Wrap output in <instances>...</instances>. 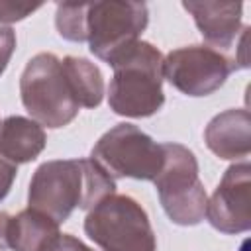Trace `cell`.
I'll list each match as a JSON object with an SVG mask.
<instances>
[{
    "label": "cell",
    "instance_id": "52a82bcc",
    "mask_svg": "<svg viewBox=\"0 0 251 251\" xmlns=\"http://www.w3.org/2000/svg\"><path fill=\"white\" fill-rule=\"evenodd\" d=\"M149 12L143 2H86L84 10V41L90 51L110 61L116 53L139 39V33L147 27Z\"/></svg>",
    "mask_w": 251,
    "mask_h": 251
},
{
    "label": "cell",
    "instance_id": "6da1fadb",
    "mask_svg": "<svg viewBox=\"0 0 251 251\" xmlns=\"http://www.w3.org/2000/svg\"><path fill=\"white\" fill-rule=\"evenodd\" d=\"M114 190L116 180L92 159H59L37 167L27 202L29 208L61 224L75 208L90 210Z\"/></svg>",
    "mask_w": 251,
    "mask_h": 251
},
{
    "label": "cell",
    "instance_id": "ffe728a7",
    "mask_svg": "<svg viewBox=\"0 0 251 251\" xmlns=\"http://www.w3.org/2000/svg\"><path fill=\"white\" fill-rule=\"evenodd\" d=\"M10 218L6 212H0V251L8 249V227H10Z\"/></svg>",
    "mask_w": 251,
    "mask_h": 251
},
{
    "label": "cell",
    "instance_id": "e0dca14e",
    "mask_svg": "<svg viewBox=\"0 0 251 251\" xmlns=\"http://www.w3.org/2000/svg\"><path fill=\"white\" fill-rule=\"evenodd\" d=\"M16 49V35L8 25H0V75L6 71L10 57Z\"/></svg>",
    "mask_w": 251,
    "mask_h": 251
},
{
    "label": "cell",
    "instance_id": "30bf717a",
    "mask_svg": "<svg viewBox=\"0 0 251 251\" xmlns=\"http://www.w3.org/2000/svg\"><path fill=\"white\" fill-rule=\"evenodd\" d=\"M192 14L204 41L222 53L229 51L241 35V2H182Z\"/></svg>",
    "mask_w": 251,
    "mask_h": 251
},
{
    "label": "cell",
    "instance_id": "8fae6325",
    "mask_svg": "<svg viewBox=\"0 0 251 251\" xmlns=\"http://www.w3.org/2000/svg\"><path fill=\"white\" fill-rule=\"evenodd\" d=\"M249 112L227 110L218 114L204 129L206 145L220 159H245L251 149Z\"/></svg>",
    "mask_w": 251,
    "mask_h": 251
},
{
    "label": "cell",
    "instance_id": "ac0fdd59",
    "mask_svg": "<svg viewBox=\"0 0 251 251\" xmlns=\"http://www.w3.org/2000/svg\"><path fill=\"white\" fill-rule=\"evenodd\" d=\"M16 173H18V165H14L8 159L0 157V200L10 192L12 182L16 178Z\"/></svg>",
    "mask_w": 251,
    "mask_h": 251
},
{
    "label": "cell",
    "instance_id": "9c48e42d",
    "mask_svg": "<svg viewBox=\"0 0 251 251\" xmlns=\"http://www.w3.org/2000/svg\"><path fill=\"white\" fill-rule=\"evenodd\" d=\"M204 218L224 233H241L251 227V167L247 161L226 171L206 202Z\"/></svg>",
    "mask_w": 251,
    "mask_h": 251
},
{
    "label": "cell",
    "instance_id": "2e32d148",
    "mask_svg": "<svg viewBox=\"0 0 251 251\" xmlns=\"http://www.w3.org/2000/svg\"><path fill=\"white\" fill-rule=\"evenodd\" d=\"M41 4L35 2H10V0H0V22L2 24H12V22H20L25 16H29L31 12L39 10Z\"/></svg>",
    "mask_w": 251,
    "mask_h": 251
},
{
    "label": "cell",
    "instance_id": "3957f363",
    "mask_svg": "<svg viewBox=\"0 0 251 251\" xmlns=\"http://www.w3.org/2000/svg\"><path fill=\"white\" fill-rule=\"evenodd\" d=\"M20 94L33 122L53 129L71 124L80 110L61 59L53 53H37L27 61L20 78Z\"/></svg>",
    "mask_w": 251,
    "mask_h": 251
},
{
    "label": "cell",
    "instance_id": "4fadbf2b",
    "mask_svg": "<svg viewBox=\"0 0 251 251\" xmlns=\"http://www.w3.org/2000/svg\"><path fill=\"white\" fill-rule=\"evenodd\" d=\"M45 147L43 127L27 118L10 116L0 124V157L14 165L33 161Z\"/></svg>",
    "mask_w": 251,
    "mask_h": 251
},
{
    "label": "cell",
    "instance_id": "277c9868",
    "mask_svg": "<svg viewBox=\"0 0 251 251\" xmlns=\"http://www.w3.org/2000/svg\"><path fill=\"white\" fill-rule=\"evenodd\" d=\"M86 235L102 251H155L157 241L147 212L126 194H108L90 208Z\"/></svg>",
    "mask_w": 251,
    "mask_h": 251
},
{
    "label": "cell",
    "instance_id": "5b68a950",
    "mask_svg": "<svg viewBox=\"0 0 251 251\" xmlns=\"http://www.w3.org/2000/svg\"><path fill=\"white\" fill-rule=\"evenodd\" d=\"M163 167L153 178L161 206L178 226H196L206 216V192L198 176V163L190 149L178 143H161Z\"/></svg>",
    "mask_w": 251,
    "mask_h": 251
},
{
    "label": "cell",
    "instance_id": "7a4b0ae2",
    "mask_svg": "<svg viewBox=\"0 0 251 251\" xmlns=\"http://www.w3.org/2000/svg\"><path fill=\"white\" fill-rule=\"evenodd\" d=\"M163 59L157 47L137 39L108 61L114 69L108 104L116 114L147 118L163 106Z\"/></svg>",
    "mask_w": 251,
    "mask_h": 251
},
{
    "label": "cell",
    "instance_id": "d6986e66",
    "mask_svg": "<svg viewBox=\"0 0 251 251\" xmlns=\"http://www.w3.org/2000/svg\"><path fill=\"white\" fill-rule=\"evenodd\" d=\"M53 251H94V249H90L88 245H84L80 239H76L71 233H61Z\"/></svg>",
    "mask_w": 251,
    "mask_h": 251
},
{
    "label": "cell",
    "instance_id": "ba28073f",
    "mask_svg": "<svg viewBox=\"0 0 251 251\" xmlns=\"http://www.w3.org/2000/svg\"><path fill=\"white\" fill-rule=\"evenodd\" d=\"M233 71H237L233 57L208 45L180 47L163 59V78L186 96L216 92Z\"/></svg>",
    "mask_w": 251,
    "mask_h": 251
},
{
    "label": "cell",
    "instance_id": "7c38bea8",
    "mask_svg": "<svg viewBox=\"0 0 251 251\" xmlns=\"http://www.w3.org/2000/svg\"><path fill=\"white\" fill-rule=\"evenodd\" d=\"M61 237L59 224L49 216L25 208L10 218L8 249L14 251H53Z\"/></svg>",
    "mask_w": 251,
    "mask_h": 251
},
{
    "label": "cell",
    "instance_id": "5bb4252c",
    "mask_svg": "<svg viewBox=\"0 0 251 251\" xmlns=\"http://www.w3.org/2000/svg\"><path fill=\"white\" fill-rule=\"evenodd\" d=\"M65 76L73 90V96L80 108H96L104 96V80L100 69L82 57L61 59Z\"/></svg>",
    "mask_w": 251,
    "mask_h": 251
},
{
    "label": "cell",
    "instance_id": "9a60e30c",
    "mask_svg": "<svg viewBox=\"0 0 251 251\" xmlns=\"http://www.w3.org/2000/svg\"><path fill=\"white\" fill-rule=\"evenodd\" d=\"M84 10H86V2L57 4L55 25L61 37L76 43L84 41Z\"/></svg>",
    "mask_w": 251,
    "mask_h": 251
},
{
    "label": "cell",
    "instance_id": "8992f818",
    "mask_svg": "<svg viewBox=\"0 0 251 251\" xmlns=\"http://www.w3.org/2000/svg\"><path fill=\"white\" fill-rule=\"evenodd\" d=\"M90 159L114 180H153L163 167V147L133 124H118L96 141Z\"/></svg>",
    "mask_w": 251,
    "mask_h": 251
}]
</instances>
